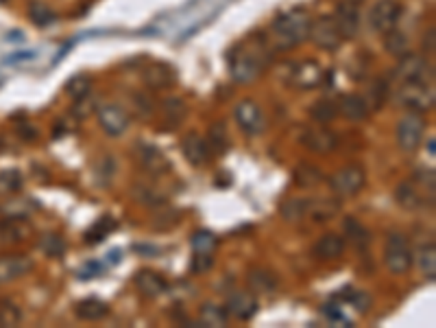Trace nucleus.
Returning <instances> with one entry per match:
<instances>
[{
    "label": "nucleus",
    "mask_w": 436,
    "mask_h": 328,
    "mask_svg": "<svg viewBox=\"0 0 436 328\" xmlns=\"http://www.w3.org/2000/svg\"><path fill=\"white\" fill-rule=\"evenodd\" d=\"M310 25H312V20L308 11L292 9V11L282 13L273 22L270 33H273L275 44H278V49H292L294 44H299L308 37Z\"/></svg>",
    "instance_id": "1"
},
{
    "label": "nucleus",
    "mask_w": 436,
    "mask_h": 328,
    "mask_svg": "<svg viewBox=\"0 0 436 328\" xmlns=\"http://www.w3.org/2000/svg\"><path fill=\"white\" fill-rule=\"evenodd\" d=\"M412 250L408 245V238L399 232L388 234L386 245H384V262L388 272L393 274H406L412 267Z\"/></svg>",
    "instance_id": "2"
},
{
    "label": "nucleus",
    "mask_w": 436,
    "mask_h": 328,
    "mask_svg": "<svg viewBox=\"0 0 436 328\" xmlns=\"http://www.w3.org/2000/svg\"><path fill=\"white\" fill-rule=\"evenodd\" d=\"M397 101L410 112H428L434 105V87L428 81H404L397 92Z\"/></svg>",
    "instance_id": "3"
},
{
    "label": "nucleus",
    "mask_w": 436,
    "mask_h": 328,
    "mask_svg": "<svg viewBox=\"0 0 436 328\" xmlns=\"http://www.w3.org/2000/svg\"><path fill=\"white\" fill-rule=\"evenodd\" d=\"M423 134H425V119L421 116V112H408L397 123V145L406 153L419 149Z\"/></svg>",
    "instance_id": "4"
},
{
    "label": "nucleus",
    "mask_w": 436,
    "mask_h": 328,
    "mask_svg": "<svg viewBox=\"0 0 436 328\" xmlns=\"http://www.w3.org/2000/svg\"><path fill=\"white\" fill-rule=\"evenodd\" d=\"M262 68H264V57L249 53L244 49H236L232 61H229V73H232V77L238 83H251L254 79H258Z\"/></svg>",
    "instance_id": "5"
},
{
    "label": "nucleus",
    "mask_w": 436,
    "mask_h": 328,
    "mask_svg": "<svg viewBox=\"0 0 436 328\" xmlns=\"http://www.w3.org/2000/svg\"><path fill=\"white\" fill-rule=\"evenodd\" d=\"M364 184H366V173L358 164L340 169L338 173H334L330 178V188L338 197H351V195L360 193L364 188Z\"/></svg>",
    "instance_id": "6"
},
{
    "label": "nucleus",
    "mask_w": 436,
    "mask_h": 328,
    "mask_svg": "<svg viewBox=\"0 0 436 328\" xmlns=\"http://www.w3.org/2000/svg\"><path fill=\"white\" fill-rule=\"evenodd\" d=\"M308 37L316 44L318 49H323V51H336L340 47V42H342V35L336 27V22L332 16H323V18H318L314 20L312 25H310V33Z\"/></svg>",
    "instance_id": "7"
},
{
    "label": "nucleus",
    "mask_w": 436,
    "mask_h": 328,
    "mask_svg": "<svg viewBox=\"0 0 436 328\" xmlns=\"http://www.w3.org/2000/svg\"><path fill=\"white\" fill-rule=\"evenodd\" d=\"M96 119L109 136H123L131 123L129 112L118 103H105V105L96 107Z\"/></svg>",
    "instance_id": "8"
},
{
    "label": "nucleus",
    "mask_w": 436,
    "mask_h": 328,
    "mask_svg": "<svg viewBox=\"0 0 436 328\" xmlns=\"http://www.w3.org/2000/svg\"><path fill=\"white\" fill-rule=\"evenodd\" d=\"M401 18V5L397 0H380L375 3V7L369 13V22H371V29L378 33H386L397 27V22Z\"/></svg>",
    "instance_id": "9"
},
{
    "label": "nucleus",
    "mask_w": 436,
    "mask_h": 328,
    "mask_svg": "<svg viewBox=\"0 0 436 328\" xmlns=\"http://www.w3.org/2000/svg\"><path fill=\"white\" fill-rule=\"evenodd\" d=\"M236 123L240 125V129L249 136H258L260 131L264 129V114L260 105L254 101V99H242L238 105H236Z\"/></svg>",
    "instance_id": "10"
},
{
    "label": "nucleus",
    "mask_w": 436,
    "mask_h": 328,
    "mask_svg": "<svg viewBox=\"0 0 436 328\" xmlns=\"http://www.w3.org/2000/svg\"><path fill=\"white\" fill-rule=\"evenodd\" d=\"M336 27L342 35V40H351L358 35L360 29V11H358V3H351V0H342V3L336 7V13L332 16Z\"/></svg>",
    "instance_id": "11"
},
{
    "label": "nucleus",
    "mask_w": 436,
    "mask_h": 328,
    "mask_svg": "<svg viewBox=\"0 0 436 328\" xmlns=\"http://www.w3.org/2000/svg\"><path fill=\"white\" fill-rule=\"evenodd\" d=\"M292 85L301 87V90H312L320 81H323V71L316 61H301L290 66V75L286 77Z\"/></svg>",
    "instance_id": "12"
},
{
    "label": "nucleus",
    "mask_w": 436,
    "mask_h": 328,
    "mask_svg": "<svg viewBox=\"0 0 436 328\" xmlns=\"http://www.w3.org/2000/svg\"><path fill=\"white\" fill-rule=\"evenodd\" d=\"M181 151L192 166H203L212 160V149H210L208 140L199 136L197 131L186 134V138H183V142H181Z\"/></svg>",
    "instance_id": "13"
},
{
    "label": "nucleus",
    "mask_w": 436,
    "mask_h": 328,
    "mask_svg": "<svg viewBox=\"0 0 436 328\" xmlns=\"http://www.w3.org/2000/svg\"><path fill=\"white\" fill-rule=\"evenodd\" d=\"M225 309H227L229 317L249 322L258 313V298L251 291H236V293L229 296V302H227Z\"/></svg>",
    "instance_id": "14"
},
{
    "label": "nucleus",
    "mask_w": 436,
    "mask_h": 328,
    "mask_svg": "<svg viewBox=\"0 0 436 328\" xmlns=\"http://www.w3.org/2000/svg\"><path fill=\"white\" fill-rule=\"evenodd\" d=\"M137 160H140L142 169L149 175H155V178H159V175H166L170 171L168 158L153 145H140L137 147Z\"/></svg>",
    "instance_id": "15"
},
{
    "label": "nucleus",
    "mask_w": 436,
    "mask_h": 328,
    "mask_svg": "<svg viewBox=\"0 0 436 328\" xmlns=\"http://www.w3.org/2000/svg\"><path fill=\"white\" fill-rule=\"evenodd\" d=\"M301 142L314 153H330V151L336 149L338 138L334 136V131L325 129L323 125H318V127H308L304 131Z\"/></svg>",
    "instance_id": "16"
},
{
    "label": "nucleus",
    "mask_w": 436,
    "mask_h": 328,
    "mask_svg": "<svg viewBox=\"0 0 436 328\" xmlns=\"http://www.w3.org/2000/svg\"><path fill=\"white\" fill-rule=\"evenodd\" d=\"M33 269V260L22 254H7L0 256V284L11 282L20 276H25Z\"/></svg>",
    "instance_id": "17"
},
{
    "label": "nucleus",
    "mask_w": 436,
    "mask_h": 328,
    "mask_svg": "<svg viewBox=\"0 0 436 328\" xmlns=\"http://www.w3.org/2000/svg\"><path fill=\"white\" fill-rule=\"evenodd\" d=\"M135 289L147 298H159L168 291V282L153 269H140L133 278Z\"/></svg>",
    "instance_id": "18"
},
{
    "label": "nucleus",
    "mask_w": 436,
    "mask_h": 328,
    "mask_svg": "<svg viewBox=\"0 0 436 328\" xmlns=\"http://www.w3.org/2000/svg\"><path fill=\"white\" fill-rule=\"evenodd\" d=\"M425 73H428V61L412 53L399 57V63L395 68V77L401 81H425Z\"/></svg>",
    "instance_id": "19"
},
{
    "label": "nucleus",
    "mask_w": 436,
    "mask_h": 328,
    "mask_svg": "<svg viewBox=\"0 0 436 328\" xmlns=\"http://www.w3.org/2000/svg\"><path fill=\"white\" fill-rule=\"evenodd\" d=\"M345 252V238L340 234H323L314 243V256L320 260H336Z\"/></svg>",
    "instance_id": "20"
},
{
    "label": "nucleus",
    "mask_w": 436,
    "mask_h": 328,
    "mask_svg": "<svg viewBox=\"0 0 436 328\" xmlns=\"http://www.w3.org/2000/svg\"><path fill=\"white\" fill-rule=\"evenodd\" d=\"M144 83L153 90H164L175 83V71L168 63H151L144 71Z\"/></svg>",
    "instance_id": "21"
},
{
    "label": "nucleus",
    "mask_w": 436,
    "mask_h": 328,
    "mask_svg": "<svg viewBox=\"0 0 436 328\" xmlns=\"http://www.w3.org/2000/svg\"><path fill=\"white\" fill-rule=\"evenodd\" d=\"M336 105H338V112L347 121H364L371 112L364 97H360V95H345Z\"/></svg>",
    "instance_id": "22"
},
{
    "label": "nucleus",
    "mask_w": 436,
    "mask_h": 328,
    "mask_svg": "<svg viewBox=\"0 0 436 328\" xmlns=\"http://www.w3.org/2000/svg\"><path fill=\"white\" fill-rule=\"evenodd\" d=\"M395 200L397 204L404 208V210H419L423 208L425 200H423V195H421V188L408 180V182H401L397 188H395Z\"/></svg>",
    "instance_id": "23"
},
{
    "label": "nucleus",
    "mask_w": 436,
    "mask_h": 328,
    "mask_svg": "<svg viewBox=\"0 0 436 328\" xmlns=\"http://www.w3.org/2000/svg\"><path fill=\"white\" fill-rule=\"evenodd\" d=\"M247 282H249L251 291H256V293H270V291L278 289L280 278H278V274L270 272V269L256 267V269H251V272L247 274Z\"/></svg>",
    "instance_id": "24"
},
{
    "label": "nucleus",
    "mask_w": 436,
    "mask_h": 328,
    "mask_svg": "<svg viewBox=\"0 0 436 328\" xmlns=\"http://www.w3.org/2000/svg\"><path fill=\"white\" fill-rule=\"evenodd\" d=\"M109 313V306L99 298H85L75 304V315L83 322H99Z\"/></svg>",
    "instance_id": "25"
},
{
    "label": "nucleus",
    "mask_w": 436,
    "mask_h": 328,
    "mask_svg": "<svg viewBox=\"0 0 436 328\" xmlns=\"http://www.w3.org/2000/svg\"><path fill=\"white\" fill-rule=\"evenodd\" d=\"M345 234H342V238L345 241H349V243L356 248V250H366L371 245V232L366 230L358 219H354V217H347L345 219Z\"/></svg>",
    "instance_id": "26"
},
{
    "label": "nucleus",
    "mask_w": 436,
    "mask_h": 328,
    "mask_svg": "<svg viewBox=\"0 0 436 328\" xmlns=\"http://www.w3.org/2000/svg\"><path fill=\"white\" fill-rule=\"evenodd\" d=\"M199 322L208 328H216V326H227L229 322V313L225 306H218L214 302H205L199 309Z\"/></svg>",
    "instance_id": "27"
},
{
    "label": "nucleus",
    "mask_w": 436,
    "mask_h": 328,
    "mask_svg": "<svg viewBox=\"0 0 436 328\" xmlns=\"http://www.w3.org/2000/svg\"><path fill=\"white\" fill-rule=\"evenodd\" d=\"M208 145H210V149H212V153H227V149L232 147V136H229V129H227V125L223 123V121H218V123H214L212 127H210V131H208Z\"/></svg>",
    "instance_id": "28"
},
{
    "label": "nucleus",
    "mask_w": 436,
    "mask_h": 328,
    "mask_svg": "<svg viewBox=\"0 0 436 328\" xmlns=\"http://www.w3.org/2000/svg\"><path fill=\"white\" fill-rule=\"evenodd\" d=\"M116 228H118L116 219L109 217V214H105V217H101L99 221L85 232L83 238H85V243H87V245H96V243H103V241L107 238V234L113 232Z\"/></svg>",
    "instance_id": "29"
},
{
    "label": "nucleus",
    "mask_w": 436,
    "mask_h": 328,
    "mask_svg": "<svg viewBox=\"0 0 436 328\" xmlns=\"http://www.w3.org/2000/svg\"><path fill=\"white\" fill-rule=\"evenodd\" d=\"M340 210L336 200H310L308 202V214L314 219L316 224L320 221H328V219L336 217Z\"/></svg>",
    "instance_id": "30"
},
{
    "label": "nucleus",
    "mask_w": 436,
    "mask_h": 328,
    "mask_svg": "<svg viewBox=\"0 0 436 328\" xmlns=\"http://www.w3.org/2000/svg\"><path fill=\"white\" fill-rule=\"evenodd\" d=\"M310 116L314 123L318 125H325V123H332L336 116H338V105L330 99H320L316 101L312 107H310Z\"/></svg>",
    "instance_id": "31"
},
{
    "label": "nucleus",
    "mask_w": 436,
    "mask_h": 328,
    "mask_svg": "<svg viewBox=\"0 0 436 328\" xmlns=\"http://www.w3.org/2000/svg\"><path fill=\"white\" fill-rule=\"evenodd\" d=\"M384 49H386V53H391L395 57H404L406 53H410V44L401 31L391 29V31L384 33Z\"/></svg>",
    "instance_id": "32"
},
{
    "label": "nucleus",
    "mask_w": 436,
    "mask_h": 328,
    "mask_svg": "<svg viewBox=\"0 0 436 328\" xmlns=\"http://www.w3.org/2000/svg\"><path fill=\"white\" fill-rule=\"evenodd\" d=\"M388 99V83L384 79H375L369 87H366V105H369V109H380Z\"/></svg>",
    "instance_id": "33"
},
{
    "label": "nucleus",
    "mask_w": 436,
    "mask_h": 328,
    "mask_svg": "<svg viewBox=\"0 0 436 328\" xmlns=\"http://www.w3.org/2000/svg\"><path fill=\"white\" fill-rule=\"evenodd\" d=\"M39 250L51 256V258H59L63 252H66V241L61 234H55V232H49V234H42L39 238Z\"/></svg>",
    "instance_id": "34"
},
{
    "label": "nucleus",
    "mask_w": 436,
    "mask_h": 328,
    "mask_svg": "<svg viewBox=\"0 0 436 328\" xmlns=\"http://www.w3.org/2000/svg\"><path fill=\"white\" fill-rule=\"evenodd\" d=\"M0 232H3L5 238H11V241H22L27 234H29V226L25 224V219H18V217H9L0 226Z\"/></svg>",
    "instance_id": "35"
},
{
    "label": "nucleus",
    "mask_w": 436,
    "mask_h": 328,
    "mask_svg": "<svg viewBox=\"0 0 436 328\" xmlns=\"http://www.w3.org/2000/svg\"><path fill=\"white\" fill-rule=\"evenodd\" d=\"M20 322H22V311L18 309V304L7 298L0 300V326L11 328L18 326Z\"/></svg>",
    "instance_id": "36"
},
{
    "label": "nucleus",
    "mask_w": 436,
    "mask_h": 328,
    "mask_svg": "<svg viewBox=\"0 0 436 328\" xmlns=\"http://www.w3.org/2000/svg\"><path fill=\"white\" fill-rule=\"evenodd\" d=\"M308 202L310 200H288L280 206V212L286 221H299L308 214Z\"/></svg>",
    "instance_id": "37"
},
{
    "label": "nucleus",
    "mask_w": 436,
    "mask_h": 328,
    "mask_svg": "<svg viewBox=\"0 0 436 328\" xmlns=\"http://www.w3.org/2000/svg\"><path fill=\"white\" fill-rule=\"evenodd\" d=\"M133 195H135V200L140 202V204H144V206H151V208H162V206H166L164 197L159 195L155 188H149V186H144V184H137Z\"/></svg>",
    "instance_id": "38"
},
{
    "label": "nucleus",
    "mask_w": 436,
    "mask_h": 328,
    "mask_svg": "<svg viewBox=\"0 0 436 328\" xmlns=\"http://www.w3.org/2000/svg\"><path fill=\"white\" fill-rule=\"evenodd\" d=\"M190 243L194 252H214L218 245V238L210 230H197L190 238Z\"/></svg>",
    "instance_id": "39"
},
{
    "label": "nucleus",
    "mask_w": 436,
    "mask_h": 328,
    "mask_svg": "<svg viewBox=\"0 0 436 328\" xmlns=\"http://www.w3.org/2000/svg\"><path fill=\"white\" fill-rule=\"evenodd\" d=\"M320 180H323V175H320V171L312 164H299L294 169V182L299 186H314Z\"/></svg>",
    "instance_id": "40"
},
{
    "label": "nucleus",
    "mask_w": 436,
    "mask_h": 328,
    "mask_svg": "<svg viewBox=\"0 0 436 328\" xmlns=\"http://www.w3.org/2000/svg\"><path fill=\"white\" fill-rule=\"evenodd\" d=\"M89 90H92V79L87 75H77V77H73L70 81L66 83V92L70 95L75 101L87 97Z\"/></svg>",
    "instance_id": "41"
},
{
    "label": "nucleus",
    "mask_w": 436,
    "mask_h": 328,
    "mask_svg": "<svg viewBox=\"0 0 436 328\" xmlns=\"http://www.w3.org/2000/svg\"><path fill=\"white\" fill-rule=\"evenodd\" d=\"M419 265H421V272L425 274V278L434 280V276H436V248H434V243L421 248Z\"/></svg>",
    "instance_id": "42"
},
{
    "label": "nucleus",
    "mask_w": 436,
    "mask_h": 328,
    "mask_svg": "<svg viewBox=\"0 0 436 328\" xmlns=\"http://www.w3.org/2000/svg\"><path fill=\"white\" fill-rule=\"evenodd\" d=\"M20 188H22V173L18 169H5L0 173V190L18 193Z\"/></svg>",
    "instance_id": "43"
},
{
    "label": "nucleus",
    "mask_w": 436,
    "mask_h": 328,
    "mask_svg": "<svg viewBox=\"0 0 436 328\" xmlns=\"http://www.w3.org/2000/svg\"><path fill=\"white\" fill-rule=\"evenodd\" d=\"M214 267V256L212 252H194L192 260H190V272L197 276L208 274Z\"/></svg>",
    "instance_id": "44"
},
{
    "label": "nucleus",
    "mask_w": 436,
    "mask_h": 328,
    "mask_svg": "<svg viewBox=\"0 0 436 328\" xmlns=\"http://www.w3.org/2000/svg\"><path fill=\"white\" fill-rule=\"evenodd\" d=\"M29 18L35 22L37 27H49L51 22L55 20V13L46 7L44 3H31V7H29Z\"/></svg>",
    "instance_id": "45"
},
{
    "label": "nucleus",
    "mask_w": 436,
    "mask_h": 328,
    "mask_svg": "<svg viewBox=\"0 0 436 328\" xmlns=\"http://www.w3.org/2000/svg\"><path fill=\"white\" fill-rule=\"evenodd\" d=\"M345 300L351 302V304L356 306V311L360 309L362 313L369 309V304H371V298L366 296V293H362V291H347V293H345Z\"/></svg>",
    "instance_id": "46"
},
{
    "label": "nucleus",
    "mask_w": 436,
    "mask_h": 328,
    "mask_svg": "<svg viewBox=\"0 0 436 328\" xmlns=\"http://www.w3.org/2000/svg\"><path fill=\"white\" fill-rule=\"evenodd\" d=\"M423 44H425V51H434V29H430L428 31V35H425V40H423Z\"/></svg>",
    "instance_id": "47"
},
{
    "label": "nucleus",
    "mask_w": 436,
    "mask_h": 328,
    "mask_svg": "<svg viewBox=\"0 0 436 328\" xmlns=\"http://www.w3.org/2000/svg\"><path fill=\"white\" fill-rule=\"evenodd\" d=\"M18 59H33V53H18L13 57H7V61H18Z\"/></svg>",
    "instance_id": "48"
},
{
    "label": "nucleus",
    "mask_w": 436,
    "mask_h": 328,
    "mask_svg": "<svg viewBox=\"0 0 436 328\" xmlns=\"http://www.w3.org/2000/svg\"><path fill=\"white\" fill-rule=\"evenodd\" d=\"M109 260H111V262H118V260H120V250H111V252H109Z\"/></svg>",
    "instance_id": "49"
},
{
    "label": "nucleus",
    "mask_w": 436,
    "mask_h": 328,
    "mask_svg": "<svg viewBox=\"0 0 436 328\" xmlns=\"http://www.w3.org/2000/svg\"><path fill=\"white\" fill-rule=\"evenodd\" d=\"M434 147H436V142H434V138H430V142H428V149H430V156H434Z\"/></svg>",
    "instance_id": "50"
},
{
    "label": "nucleus",
    "mask_w": 436,
    "mask_h": 328,
    "mask_svg": "<svg viewBox=\"0 0 436 328\" xmlns=\"http://www.w3.org/2000/svg\"><path fill=\"white\" fill-rule=\"evenodd\" d=\"M351 3H362V0H351Z\"/></svg>",
    "instance_id": "51"
}]
</instances>
